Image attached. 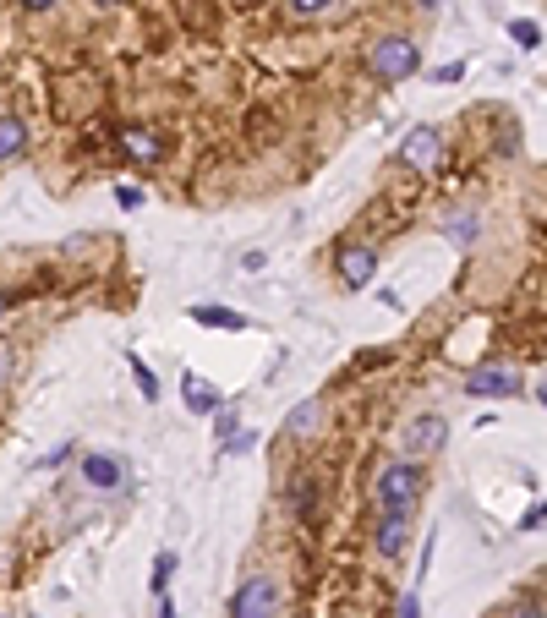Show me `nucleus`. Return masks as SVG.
<instances>
[{
    "mask_svg": "<svg viewBox=\"0 0 547 618\" xmlns=\"http://www.w3.org/2000/svg\"><path fill=\"white\" fill-rule=\"evenodd\" d=\"M422 460H389L378 476H372V504L378 509H400V515H411L416 504H422Z\"/></svg>",
    "mask_w": 547,
    "mask_h": 618,
    "instance_id": "f257e3e1",
    "label": "nucleus"
},
{
    "mask_svg": "<svg viewBox=\"0 0 547 618\" xmlns=\"http://www.w3.org/2000/svg\"><path fill=\"white\" fill-rule=\"evenodd\" d=\"M367 72L378 77L383 88L405 83V77H416V72H422V44H416V39H405V33H389V39H378V44L367 50Z\"/></svg>",
    "mask_w": 547,
    "mask_h": 618,
    "instance_id": "f03ea898",
    "label": "nucleus"
},
{
    "mask_svg": "<svg viewBox=\"0 0 547 618\" xmlns=\"http://www.w3.org/2000/svg\"><path fill=\"white\" fill-rule=\"evenodd\" d=\"M460 394H471V400H515V394H526V378L515 367H504V361H487V367L460 378Z\"/></svg>",
    "mask_w": 547,
    "mask_h": 618,
    "instance_id": "7ed1b4c3",
    "label": "nucleus"
},
{
    "mask_svg": "<svg viewBox=\"0 0 547 618\" xmlns=\"http://www.w3.org/2000/svg\"><path fill=\"white\" fill-rule=\"evenodd\" d=\"M225 618H279V580L274 575H247L230 597Z\"/></svg>",
    "mask_w": 547,
    "mask_h": 618,
    "instance_id": "20e7f679",
    "label": "nucleus"
},
{
    "mask_svg": "<svg viewBox=\"0 0 547 618\" xmlns=\"http://www.w3.org/2000/svg\"><path fill=\"white\" fill-rule=\"evenodd\" d=\"M334 274H340L345 290H367L372 279H378V252H372L367 241H340V252H334Z\"/></svg>",
    "mask_w": 547,
    "mask_h": 618,
    "instance_id": "39448f33",
    "label": "nucleus"
},
{
    "mask_svg": "<svg viewBox=\"0 0 547 618\" xmlns=\"http://www.w3.org/2000/svg\"><path fill=\"white\" fill-rule=\"evenodd\" d=\"M444 443H449V416L422 411L416 422H405V460H433Z\"/></svg>",
    "mask_w": 547,
    "mask_h": 618,
    "instance_id": "423d86ee",
    "label": "nucleus"
},
{
    "mask_svg": "<svg viewBox=\"0 0 547 618\" xmlns=\"http://www.w3.org/2000/svg\"><path fill=\"white\" fill-rule=\"evenodd\" d=\"M438 159H444V137H438L433 126H416V132H405V143H400V165H411L416 176H433Z\"/></svg>",
    "mask_w": 547,
    "mask_h": 618,
    "instance_id": "0eeeda50",
    "label": "nucleus"
},
{
    "mask_svg": "<svg viewBox=\"0 0 547 618\" xmlns=\"http://www.w3.org/2000/svg\"><path fill=\"white\" fill-rule=\"evenodd\" d=\"M405 542H411V515L378 509V520H372V547H378V558H400Z\"/></svg>",
    "mask_w": 547,
    "mask_h": 618,
    "instance_id": "6e6552de",
    "label": "nucleus"
},
{
    "mask_svg": "<svg viewBox=\"0 0 547 618\" xmlns=\"http://www.w3.org/2000/svg\"><path fill=\"white\" fill-rule=\"evenodd\" d=\"M83 482L93 493H121L126 487V460L121 454H88L83 460Z\"/></svg>",
    "mask_w": 547,
    "mask_h": 618,
    "instance_id": "1a4fd4ad",
    "label": "nucleus"
},
{
    "mask_svg": "<svg viewBox=\"0 0 547 618\" xmlns=\"http://www.w3.org/2000/svg\"><path fill=\"white\" fill-rule=\"evenodd\" d=\"M181 400H186V411H192V416H214L219 405H225V394H219L208 378H197V372H186V378H181Z\"/></svg>",
    "mask_w": 547,
    "mask_h": 618,
    "instance_id": "9d476101",
    "label": "nucleus"
},
{
    "mask_svg": "<svg viewBox=\"0 0 547 618\" xmlns=\"http://www.w3.org/2000/svg\"><path fill=\"white\" fill-rule=\"evenodd\" d=\"M323 422H329V405H323V400H301L296 411L285 416V438H301V443H307V438H318Z\"/></svg>",
    "mask_w": 547,
    "mask_h": 618,
    "instance_id": "9b49d317",
    "label": "nucleus"
},
{
    "mask_svg": "<svg viewBox=\"0 0 547 618\" xmlns=\"http://www.w3.org/2000/svg\"><path fill=\"white\" fill-rule=\"evenodd\" d=\"M121 148L137 159V165H159V159H165V137H154L148 126H126V132H121Z\"/></svg>",
    "mask_w": 547,
    "mask_h": 618,
    "instance_id": "f8f14e48",
    "label": "nucleus"
},
{
    "mask_svg": "<svg viewBox=\"0 0 547 618\" xmlns=\"http://www.w3.org/2000/svg\"><path fill=\"white\" fill-rule=\"evenodd\" d=\"M192 323H203V329H225V334H241V329H247V318H241V312H230V307H219V301H197V307H192Z\"/></svg>",
    "mask_w": 547,
    "mask_h": 618,
    "instance_id": "ddd939ff",
    "label": "nucleus"
},
{
    "mask_svg": "<svg viewBox=\"0 0 547 618\" xmlns=\"http://www.w3.org/2000/svg\"><path fill=\"white\" fill-rule=\"evenodd\" d=\"M22 148H28V126H22L17 115H0V165H6V159H17Z\"/></svg>",
    "mask_w": 547,
    "mask_h": 618,
    "instance_id": "4468645a",
    "label": "nucleus"
},
{
    "mask_svg": "<svg viewBox=\"0 0 547 618\" xmlns=\"http://www.w3.org/2000/svg\"><path fill=\"white\" fill-rule=\"evenodd\" d=\"M170 575H176V553H154V575H148V586H154V597H165L170 591Z\"/></svg>",
    "mask_w": 547,
    "mask_h": 618,
    "instance_id": "2eb2a0df",
    "label": "nucleus"
},
{
    "mask_svg": "<svg viewBox=\"0 0 547 618\" xmlns=\"http://www.w3.org/2000/svg\"><path fill=\"white\" fill-rule=\"evenodd\" d=\"M132 378H137V389H143V400L154 405V400H159V372L148 367L143 356H132Z\"/></svg>",
    "mask_w": 547,
    "mask_h": 618,
    "instance_id": "dca6fc26",
    "label": "nucleus"
},
{
    "mask_svg": "<svg viewBox=\"0 0 547 618\" xmlns=\"http://www.w3.org/2000/svg\"><path fill=\"white\" fill-rule=\"evenodd\" d=\"M509 39H515L520 50H537V44H542V28H537V22H526V17H520V22H509Z\"/></svg>",
    "mask_w": 547,
    "mask_h": 618,
    "instance_id": "f3484780",
    "label": "nucleus"
},
{
    "mask_svg": "<svg viewBox=\"0 0 547 618\" xmlns=\"http://www.w3.org/2000/svg\"><path fill=\"white\" fill-rule=\"evenodd\" d=\"M285 6H290V17L312 22V17H329V6H334V0H285Z\"/></svg>",
    "mask_w": 547,
    "mask_h": 618,
    "instance_id": "a211bd4d",
    "label": "nucleus"
},
{
    "mask_svg": "<svg viewBox=\"0 0 547 618\" xmlns=\"http://www.w3.org/2000/svg\"><path fill=\"white\" fill-rule=\"evenodd\" d=\"M444 230L460 241V247H471V241H476V219H471V214H449V225H444Z\"/></svg>",
    "mask_w": 547,
    "mask_h": 618,
    "instance_id": "6ab92c4d",
    "label": "nucleus"
},
{
    "mask_svg": "<svg viewBox=\"0 0 547 618\" xmlns=\"http://www.w3.org/2000/svg\"><path fill=\"white\" fill-rule=\"evenodd\" d=\"M219 449H225L230 460H236V454H252V449H258V433H230L225 443H219Z\"/></svg>",
    "mask_w": 547,
    "mask_h": 618,
    "instance_id": "aec40b11",
    "label": "nucleus"
},
{
    "mask_svg": "<svg viewBox=\"0 0 547 618\" xmlns=\"http://www.w3.org/2000/svg\"><path fill=\"white\" fill-rule=\"evenodd\" d=\"M214 427H219V443H225L230 433H241V422H236V411H230V405H219V411H214Z\"/></svg>",
    "mask_w": 547,
    "mask_h": 618,
    "instance_id": "412c9836",
    "label": "nucleus"
},
{
    "mask_svg": "<svg viewBox=\"0 0 547 618\" xmlns=\"http://www.w3.org/2000/svg\"><path fill=\"white\" fill-rule=\"evenodd\" d=\"M537 526H547V504H531L526 515H520V531H537Z\"/></svg>",
    "mask_w": 547,
    "mask_h": 618,
    "instance_id": "4be33fe9",
    "label": "nucleus"
},
{
    "mask_svg": "<svg viewBox=\"0 0 547 618\" xmlns=\"http://www.w3.org/2000/svg\"><path fill=\"white\" fill-rule=\"evenodd\" d=\"M493 618H547V608H537V602H520V608H504Z\"/></svg>",
    "mask_w": 547,
    "mask_h": 618,
    "instance_id": "5701e85b",
    "label": "nucleus"
},
{
    "mask_svg": "<svg viewBox=\"0 0 547 618\" xmlns=\"http://www.w3.org/2000/svg\"><path fill=\"white\" fill-rule=\"evenodd\" d=\"M460 77H465V61H449V66L433 72V83H460Z\"/></svg>",
    "mask_w": 547,
    "mask_h": 618,
    "instance_id": "b1692460",
    "label": "nucleus"
},
{
    "mask_svg": "<svg viewBox=\"0 0 547 618\" xmlns=\"http://www.w3.org/2000/svg\"><path fill=\"white\" fill-rule=\"evenodd\" d=\"M115 203H121V208H143V192H137V186H115Z\"/></svg>",
    "mask_w": 547,
    "mask_h": 618,
    "instance_id": "393cba45",
    "label": "nucleus"
},
{
    "mask_svg": "<svg viewBox=\"0 0 547 618\" xmlns=\"http://www.w3.org/2000/svg\"><path fill=\"white\" fill-rule=\"evenodd\" d=\"M400 618H422V591H405V602H400Z\"/></svg>",
    "mask_w": 547,
    "mask_h": 618,
    "instance_id": "a878e982",
    "label": "nucleus"
},
{
    "mask_svg": "<svg viewBox=\"0 0 547 618\" xmlns=\"http://www.w3.org/2000/svg\"><path fill=\"white\" fill-rule=\"evenodd\" d=\"M241 268H247V274H263V268H269V258H263V252H247V258H241Z\"/></svg>",
    "mask_w": 547,
    "mask_h": 618,
    "instance_id": "bb28decb",
    "label": "nucleus"
},
{
    "mask_svg": "<svg viewBox=\"0 0 547 618\" xmlns=\"http://www.w3.org/2000/svg\"><path fill=\"white\" fill-rule=\"evenodd\" d=\"M22 11H50V6H61V0H17Z\"/></svg>",
    "mask_w": 547,
    "mask_h": 618,
    "instance_id": "cd10ccee",
    "label": "nucleus"
},
{
    "mask_svg": "<svg viewBox=\"0 0 547 618\" xmlns=\"http://www.w3.org/2000/svg\"><path fill=\"white\" fill-rule=\"evenodd\" d=\"M154 618H176V602H170V597H159V608H154Z\"/></svg>",
    "mask_w": 547,
    "mask_h": 618,
    "instance_id": "c85d7f7f",
    "label": "nucleus"
},
{
    "mask_svg": "<svg viewBox=\"0 0 547 618\" xmlns=\"http://www.w3.org/2000/svg\"><path fill=\"white\" fill-rule=\"evenodd\" d=\"M6 372H11V351L0 345V383H6Z\"/></svg>",
    "mask_w": 547,
    "mask_h": 618,
    "instance_id": "c756f323",
    "label": "nucleus"
},
{
    "mask_svg": "<svg viewBox=\"0 0 547 618\" xmlns=\"http://www.w3.org/2000/svg\"><path fill=\"white\" fill-rule=\"evenodd\" d=\"M537 405H542V411H547V378L537 383Z\"/></svg>",
    "mask_w": 547,
    "mask_h": 618,
    "instance_id": "7c9ffc66",
    "label": "nucleus"
},
{
    "mask_svg": "<svg viewBox=\"0 0 547 618\" xmlns=\"http://www.w3.org/2000/svg\"><path fill=\"white\" fill-rule=\"evenodd\" d=\"M6 312H11V296H0V318H6Z\"/></svg>",
    "mask_w": 547,
    "mask_h": 618,
    "instance_id": "2f4dec72",
    "label": "nucleus"
},
{
    "mask_svg": "<svg viewBox=\"0 0 547 618\" xmlns=\"http://www.w3.org/2000/svg\"><path fill=\"white\" fill-rule=\"evenodd\" d=\"M416 6H422V11H433V6H438V0H416Z\"/></svg>",
    "mask_w": 547,
    "mask_h": 618,
    "instance_id": "473e14b6",
    "label": "nucleus"
},
{
    "mask_svg": "<svg viewBox=\"0 0 547 618\" xmlns=\"http://www.w3.org/2000/svg\"><path fill=\"white\" fill-rule=\"evenodd\" d=\"M93 6H115V0H93Z\"/></svg>",
    "mask_w": 547,
    "mask_h": 618,
    "instance_id": "72a5a7b5",
    "label": "nucleus"
},
{
    "mask_svg": "<svg viewBox=\"0 0 547 618\" xmlns=\"http://www.w3.org/2000/svg\"><path fill=\"white\" fill-rule=\"evenodd\" d=\"M0 618H6V613H0Z\"/></svg>",
    "mask_w": 547,
    "mask_h": 618,
    "instance_id": "f704fd0d",
    "label": "nucleus"
}]
</instances>
